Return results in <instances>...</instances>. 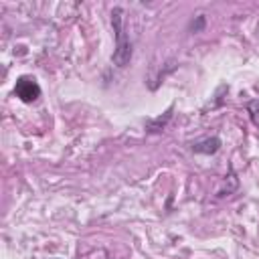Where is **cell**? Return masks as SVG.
I'll return each mask as SVG.
<instances>
[{"instance_id": "cell-1", "label": "cell", "mask_w": 259, "mask_h": 259, "mask_svg": "<svg viewBox=\"0 0 259 259\" xmlns=\"http://www.w3.org/2000/svg\"><path fill=\"white\" fill-rule=\"evenodd\" d=\"M111 24H113V32H115V49H113L111 61L117 67H125L132 59V42L123 30V8L115 6L111 10Z\"/></svg>"}, {"instance_id": "cell-2", "label": "cell", "mask_w": 259, "mask_h": 259, "mask_svg": "<svg viewBox=\"0 0 259 259\" xmlns=\"http://www.w3.org/2000/svg\"><path fill=\"white\" fill-rule=\"evenodd\" d=\"M14 93H16V97H18L20 101L32 103V101H36V99L40 97V87H38V83H36L32 77L24 75V77H18V79H16Z\"/></svg>"}, {"instance_id": "cell-3", "label": "cell", "mask_w": 259, "mask_h": 259, "mask_svg": "<svg viewBox=\"0 0 259 259\" xmlns=\"http://www.w3.org/2000/svg\"><path fill=\"white\" fill-rule=\"evenodd\" d=\"M221 148V140L219 138H206V140H200V142H196L194 146H192V150L196 152V154H214L217 150Z\"/></svg>"}, {"instance_id": "cell-4", "label": "cell", "mask_w": 259, "mask_h": 259, "mask_svg": "<svg viewBox=\"0 0 259 259\" xmlns=\"http://www.w3.org/2000/svg\"><path fill=\"white\" fill-rule=\"evenodd\" d=\"M202 26H204V16L200 14V16H196V22H192V24H190V28H192L194 32H198Z\"/></svg>"}]
</instances>
